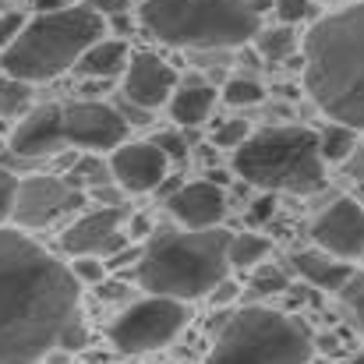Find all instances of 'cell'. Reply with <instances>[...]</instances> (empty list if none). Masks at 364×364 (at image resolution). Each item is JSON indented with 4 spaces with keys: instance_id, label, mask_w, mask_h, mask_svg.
<instances>
[{
    "instance_id": "30",
    "label": "cell",
    "mask_w": 364,
    "mask_h": 364,
    "mask_svg": "<svg viewBox=\"0 0 364 364\" xmlns=\"http://www.w3.org/2000/svg\"><path fill=\"white\" fill-rule=\"evenodd\" d=\"M14 188H18V177H14L7 166H0V220H7V216H11V205H14Z\"/></svg>"
},
{
    "instance_id": "31",
    "label": "cell",
    "mask_w": 364,
    "mask_h": 364,
    "mask_svg": "<svg viewBox=\"0 0 364 364\" xmlns=\"http://www.w3.org/2000/svg\"><path fill=\"white\" fill-rule=\"evenodd\" d=\"M85 343H89V333H85L82 318H75V322L60 333V343H57V347H64V350H82Z\"/></svg>"
},
{
    "instance_id": "2",
    "label": "cell",
    "mask_w": 364,
    "mask_h": 364,
    "mask_svg": "<svg viewBox=\"0 0 364 364\" xmlns=\"http://www.w3.org/2000/svg\"><path fill=\"white\" fill-rule=\"evenodd\" d=\"M301 68L315 107L333 124L364 131V0L308 28Z\"/></svg>"
},
{
    "instance_id": "38",
    "label": "cell",
    "mask_w": 364,
    "mask_h": 364,
    "mask_svg": "<svg viewBox=\"0 0 364 364\" xmlns=\"http://www.w3.org/2000/svg\"><path fill=\"white\" fill-rule=\"evenodd\" d=\"M149 230V216H134V227H131V234H145Z\"/></svg>"
},
{
    "instance_id": "33",
    "label": "cell",
    "mask_w": 364,
    "mask_h": 364,
    "mask_svg": "<svg viewBox=\"0 0 364 364\" xmlns=\"http://www.w3.org/2000/svg\"><path fill=\"white\" fill-rule=\"evenodd\" d=\"M85 7H92V11L103 14V18H107V14L114 18V14H124V11H127V0H85Z\"/></svg>"
},
{
    "instance_id": "7",
    "label": "cell",
    "mask_w": 364,
    "mask_h": 364,
    "mask_svg": "<svg viewBox=\"0 0 364 364\" xmlns=\"http://www.w3.org/2000/svg\"><path fill=\"white\" fill-rule=\"evenodd\" d=\"M311 350L304 322L272 308H244L220 329L205 364H308Z\"/></svg>"
},
{
    "instance_id": "8",
    "label": "cell",
    "mask_w": 364,
    "mask_h": 364,
    "mask_svg": "<svg viewBox=\"0 0 364 364\" xmlns=\"http://www.w3.org/2000/svg\"><path fill=\"white\" fill-rule=\"evenodd\" d=\"M188 318L191 311L184 301L149 294L145 301L131 304L127 311L117 315V322L110 326V343L121 354H149V350L173 343L177 333L188 326Z\"/></svg>"
},
{
    "instance_id": "1",
    "label": "cell",
    "mask_w": 364,
    "mask_h": 364,
    "mask_svg": "<svg viewBox=\"0 0 364 364\" xmlns=\"http://www.w3.org/2000/svg\"><path fill=\"white\" fill-rule=\"evenodd\" d=\"M71 265L21 230L0 227V364H39L78 318Z\"/></svg>"
},
{
    "instance_id": "28",
    "label": "cell",
    "mask_w": 364,
    "mask_h": 364,
    "mask_svg": "<svg viewBox=\"0 0 364 364\" xmlns=\"http://www.w3.org/2000/svg\"><path fill=\"white\" fill-rule=\"evenodd\" d=\"M247 134H251V127L244 121H227L216 134H213V145H216V149H237Z\"/></svg>"
},
{
    "instance_id": "9",
    "label": "cell",
    "mask_w": 364,
    "mask_h": 364,
    "mask_svg": "<svg viewBox=\"0 0 364 364\" xmlns=\"http://www.w3.org/2000/svg\"><path fill=\"white\" fill-rule=\"evenodd\" d=\"M60 134H64V145L110 152L127 138V121L117 114V107L100 103V100L60 103Z\"/></svg>"
},
{
    "instance_id": "40",
    "label": "cell",
    "mask_w": 364,
    "mask_h": 364,
    "mask_svg": "<svg viewBox=\"0 0 364 364\" xmlns=\"http://www.w3.org/2000/svg\"><path fill=\"white\" fill-rule=\"evenodd\" d=\"M152 364H170V361H152Z\"/></svg>"
},
{
    "instance_id": "23",
    "label": "cell",
    "mask_w": 364,
    "mask_h": 364,
    "mask_svg": "<svg viewBox=\"0 0 364 364\" xmlns=\"http://www.w3.org/2000/svg\"><path fill=\"white\" fill-rule=\"evenodd\" d=\"M28 110H32V85L18 82V78H4V85H0V117L18 121Z\"/></svg>"
},
{
    "instance_id": "35",
    "label": "cell",
    "mask_w": 364,
    "mask_h": 364,
    "mask_svg": "<svg viewBox=\"0 0 364 364\" xmlns=\"http://www.w3.org/2000/svg\"><path fill=\"white\" fill-rule=\"evenodd\" d=\"M347 159H350V163H347V170H350L354 177H364V152H361V149H354Z\"/></svg>"
},
{
    "instance_id": "15",
    "label": "cell",
    "mask_w": 364,
    "mask_h": 364,
    "mask_svg": "<svg viewBox=\"0 0 364 364\" xmlns=\"http://www.w3.org/2000/svg\"><path fill=\"white\" fill-rule=\"evenodd\" d=\"M166 209L184 230H209V227H220V220L227 213V198H223L220 184L191 181L166 195Z\"/></svg>"
},
{
    "instance_id": "10",
    "label": "cell",
    "mask_w": 364,
    "mask_h": 364,
    "mask_svg": "<svg viewBox=\"0 0 364 364\" xmlns=\"http://www.w3.org/2000/svg\"><path fill=\"white\" fill-rule=\"evenodd\" d=\"M75 205H82V195L60 181V177H25L14 188V205H11V220L18 227H46L50 220H57L60 213H71Z\"/></svg>"
},
{
    "instance_id": "27",
    "label": "cell",
    "mask_w": 364,
    "mask_h": 364,
    "mask_svg": "<svg viewBox=\"0 0 364 364\" xmlns=\"http://www.w3.org/2000/svg\"><path fill=\"white\" fill-rule=\"evenodd\" d=\"M71 272H75L78 283H100L107 276V265L100 258H92V255H78L75 265H71Z\"/></svg>"
},
{
    "instance_id": "5",
    "label": "cell",
    "mask_w": 364,
    "mask_h": 364,
    "mask_svg": "<svg viewBox=\"0 0 364 364\" xmlns=\"http://www.w3.org/2000/svg\"><path fill=\"white\" fill-rule=\"evenodd\" d=\"M258 11V0H141L138 21L166 46L227 50L255 39Z\"/></svg>"
},
{
    "instance_id": "16",
    "label": "cell",
    "mask_w": 364,
    "mask_h": 364,
    "mask_svg": "<svg viewBox=\"0 0 364 364\" xmlns=\"http://www.w3.org/2000/svg\"><path fill=\"white\" fill-rule=\"evenodd\" d=\"M60 149H68L60 134V103H46L18 117V127L11 134V156L43 159V156H57Z\"/></svg>"
},
{
    "instance_id": "19",
    "label": "cell",
    "mask_w": 364,
    "mask_h": 364,
    "mask_svg": "<svg viewBox=\"0 0 364 364\" xmlns=\"http://www.w3.org/2000/svg\"><path fill=\"white\" fill-rule=\"evenodd\" d=\"M124 64H127V43L124 39H96L78 57V68L92 78H114L124 71Z\"/></svg>"
},
{
    "instance_id": "11",
    "label": "cell",
    "mask_w": 364,
    "mask_h": 364,
    "mask_svg": "<svg viewBox=\"0 0 364 364\" xmlns=\"http://www.w3.org/2000/svg\"><path fill=\"white\" fill-rule=\"evenodd\" d=\"M311 241L326 247V255L340 262H354L364 255V209L354 198H336L311 223Z\"/></svg>"
},
{
    "instance_id": "37",
    "label": "cell",
    "mask_w": 364,
    "mask_h": 364,
    "mask_svg": "<svg viewBox=\"0 0 364 364\" xmlns=\"http://www.w3.org/2000/svg\"><path fill=\"white\" fill-rule=\"evenodd\" d=\"M96 198H100V202H107V205H117V195H114V188H96Z\"/></svg>"
},
{
    "instance_id": "6",
    "label": "cell",
    "mask_w": 364,
    "mask_h": 364,
    "mask_svg": "<svg viewBox=\"0 0 364 364\" xmlns=\"http://www.w3.org/2000/svg\"><path fill=\"white\" fill-rule=\"evenodd\" d=\"M234 173L244 184L265 191H297L308 195L322 188L326 163L318 156V131L304 124H279L251 131L234 149Z\"/></svg>"
},
{
    "instance_id": "22",
    "label": "cell",
    "mask_w": 364,
    "mask_h": 364,
    "mask_svg": "<svg viewBox=\"0 0 364 364\" xmlns=\"http://www.w3.org/2000/svg\"><path fill=\"white\" fill-rule=\"evenodd\" d=\"M255 43L262 50L265 60H290L297 53V32L290 25H279V28H258L255 32Z\"/></svg>"
},
{
    "instance_id": "41",
    "label": "cell",
    "mask_w": 364,
    "mask_h": 364,
    "mask_svg": "<svg viewBox=\"0 0 364 364\" xmlns=\"http://www.w3.org/2000/svg\"><path fill=\"white\" fill-rule=\"evenodd\" d=\"M326 4H340V0H326Z\"/></svg>"
},
{
    "instance_id": "17",
    "label": "cell",
    "mask_w": 364,
    "mask_h": 364,
    "mask_svg": "<svg viewBox=\"0 0 364 364\" xmlns=\"http://www.w3.org/2000/svg\"><path fill=\"white\" fill-rule=\"evenodd\" d=\"M294 269H297V276L308 279L311 287L333 290V294H340V290L347 287V279L354 276V265H350V262H340V258H333V255H326V251H297V255H294Z\"/></svg>"
},
{
    "instance_id": "36",
    "label": "cell",
    "mask_w": 364,
    "mask_h": 364,
    "mask_svg": "<svg viewBox=\"0 0 364 364\" xmlns=\"http://www.w3.org/2000/svg\"><path fill=\"white\" fill-rule=\"evenodd\" d=\"M272 213V195H265L262 202H255V209H251V220H265Z\"/></svg>"
},
{
    "instance_id": "32",
    "label": "cell",
    "mask_w": 364,
    "mask_h": 364,
    "mask_svg": "<svg viewBox=\"0 0 364 364\" xmlns=\"http://www.w3.org/2000/svg\"><path fill=\"white\" fill-rule=\"evenodd\" d=\"M21 25H25V14L21 11H4L0 14V46H7L21 32Z\"/></svg>"
},
{
    "instance_id": "14",
    "label": "cell",
    "mask_w": 364,
    "mask_h": 364,
    "mask_svg": "<svg viewBox=\"0 0 364 364\" xmlns=\"http://www.w3.org/2000/svg\"><path fill=\"white\" fill-rule=\"evenodd\" d=\"M121 205H103V209H96V213H85L71 230H64V237H60V247L68 251V255H92V258H100V255H117L124 247V237H121Z\"/></svg>"
},
{
    "instance_id": "34",
    "label": "cell",
    "mask_w": 364,
    "mask_h": 364,
    "mask_svg": "<svg viewBox=\"0 0 364 364\" xmlns=\"http://www.w3.org/2000/svg\"><path fill=\"white\" fill-rule=\"evenodd\" d=\"M75 0H36V11L39 14H46V11H64V7H71Z\"/></svg>"
},
{
    "instance_id": "39",
    "label": "cell",
    "mask_w": 364,
    "mask_h": 364,
    "mask_svg": "<svg viewBox=\"0 0 364 364\" xmlns=\"http://www.w3.org/2000/svg\"><path fill=\"white\" fill-rule=\"evenodd\" d=\"M350 364H364V354H358V358H354V361H350Z\"/></svg>"
},
{
    "instance_id": "12",
    "label": "cell",
    "mask_w": 364,
    "mask_h": 364,
    "mask_svg": "<svg viewBox=\"0 0 364 364\" xmlns=\"http://www.w3.org/2000/svg\"><path fill=\"white\" fill-rule=\"evenodd\" d=\"M110 152H114L110 156V173L124 191L141 195V191H152L166 181L170 156L156 141H121Z\"/></svg>"
},
{
    "instance_id": "24",
    "label": "cell",
    "mask_w": 364,
    "mask_h": 364,
    "mask_svg": "<svg viewBox=\"0 0 364 364\" xmlns=\"http://www.w3.org/2000/svg\"><path fill=\"white\" fill-rule=\"evenodd\" d=\"M223 100H227L230 107H258V103L265 100V89H262V82L251 78V75H234V78L227 82V89H223Z\"/></svg>"
},
{
    "instance_id": "20",
    "label": "cell",
    "mask_w": 364,
    "mask_h": 364,
    "mask_svg": "<svg viewBox=\"0 0 364 364\" xmlns=\"http://www.w3.org/2000/svg\"><path fill=\"white\" fill-rule=\"evenodd\" d=\"M358 149V131L347 127V124H333L318 134V156L322 163H343L350 152Z\"/></svg>"
},
{
    "instance_id": "13",
    "label": "cell",
    "mask_w": 364,
    "mask_h": 364,
    "mask_svg": "<svg viewBox=\"0 0 364 364\" xmlns=\"http://www.w3.org/2000/svg\"><path fill=\"white\" fill-rule=\"evenodd\" d=\"M177 89V71L156 53H134L124 64V100L141 110H156Z\"/></svg>"
},
{
    "instance_id": "21",
    "label": "cell",
    "mask_w": 364,
    "mask_h": 364,
    "mask_svg": "<svg viewBox=\"0 0 364 364\" xmlns=\"http://www.w3.org/2000/svg\"><path fill=\"white\" fill-rule=\"evenodd\" d=\"M272 251V241L262 237V234H230V247H227V258L230 265H241V269H255L265 262V255Z\"/></svg>"
},
{
    "instance_id": "42",
    "label": "cell",
    "mask_w": 364,
    "mask_h": 364,
    "mask_svg": "<svg viewBox=\"0 0 364 364\" xmlns=\"http://www.w3.org/2000/svg\"><path fill=\"white\" fill-rule=\"evenodd\" d=\"M0 85H4V78H0Z\"/></svg>"
},
{
    "instance_id": "18",
    "label": "cell",
    "mask_w": 364,
    "mask_h": 364,
    "mask_svg": "<svg viewBox=\"0 0 364 364\" xmlns=\"http://www.w3.org/2000/svg\"><path fill=\"white\" fill-rule=\"evenodd\" d=\"M170 117L181 127H198L202 121H209L213 107H216V89L205 85V82H188V85H177L170 92Z\"/></svg>"
},
{
    "instance_id": "25",
    "label": "cell",
    "mask_w": 364,
    "mask_h": 364,
    "mask_svg": "<svg viewBox=\"0 0 364 364\" xmlns=\"http://www.w3.org/2000/svg\"><path fill=\"white\" fill-rule=\"evenodd\" d=\"M251 287L258 294H279V290H287V276L276 265H258L255 276H251Z\"/></svg>"
},
{
    "instance_id": "3",
    "label": "cell",
    "mask_w": 364,
    "mask_h": 364,
    "mask_svg": "<svg viewBox=\"0 0 364 364\" xmlns=\"http://www.w3.org/2000/svg\"><path fill=\"white\" fill-rule=\"evenodd\" d=\"M230 234L223 227L209 230H163L138 255V283L156 297L191 301L205 297L220 279H227Z\"/></svg>"
},
{
    "instance_id": "4",
    "label": "cell",
    "mask_w": 364,
    "mask_h": 364,
    "mask_svg": "<svg viewBox=\"0 0 364 364\" xmlns=\"http://www.w3.org/2000/svg\"><path fill=\"white\" fill-rule=\"evenodd\" d=\"M107 21L103 14H96L92 7H64V11H46L36 14L32 21L25 18L21 32L4 46L0 53V68L7 78L18 82H50L57 75H64L68 68L78 64V57L103 39Z\"/></svg>"
},
{
    "instance_id": "26",
    "label": "cell",
    "mask_w": 364,
    "mask_h": 364,
    "mask_svg": "<svg viewBox=\"0 0 364 364\" xmlns=\"http://www.w3.org/2000/svg\"><path fill=\"white\" fill-rule=\"evenodd\" d=\"M340 294H343L347 308L354 311V318H358V326H361V333H364V276H358V272H354Z\"/></svg>"
},
{
    "instance_id": "29",
    "label": "cell",
    "mask_w": 364,
    "mask_h": 364,
    "mask_svg": "<svg viewBox=\"0 0 364 364\" xmlns=\"http://www.w3.org/2000/svg\"><path fill=\"white\" fill-rule=\"evenodd\" d=\"M276 14L287 25H297L304 18H311V0H276Z\"/></svg>"
}]
</instances>
